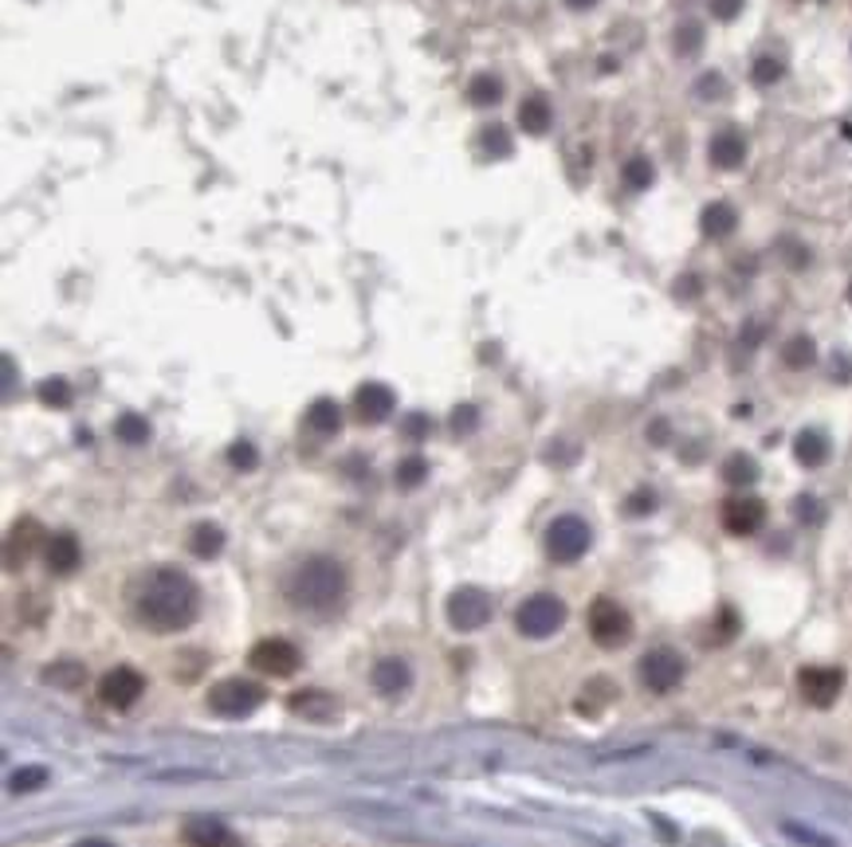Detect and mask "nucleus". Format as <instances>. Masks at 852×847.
<instances>
[{"label": "nucleus", "instance_id": "obj_25", "mask_svg": "<svg viewBox=\"0 0 852 847\" xmlns=\"http://www.w3.org/2000/svg\"><path fill=\"white\" fill-rule=\"evenodd\" d=\"M307 428L318 432V436H335V432L342 428V409H338L330 397H318L307 409Z\"/></svg>", "mask_w": 852, "mask_h": 847}, {"label": "nucleus", "instance_id": "obj_19", "mask_svg": "<svg viewBox=\"0 0 852 847\" xmlns=\"http://www.w3.org/2000/svg\"><path fill=\"white\" fill-rule=\"evenodd\" d=\"M735 228H738V212H735V204H727V200L708 204L703 216H699V232H703L708 239H727Z\"/></svg>", "mask_w": 852, "mask_h": 847}, {"label": "nucleus", "instance_id": "obj_1", "mask_svg": "<svg viewBox=\"0 0 852 847\" xmlns=\"http://www.w3.org/2000/svg\"><path fill=\"white\" fill-rule=\"evenodd\" d=\"M135 612L145 628L154 632H185L201 616V589L189 573L162 565L138 577L135 585Z\"/></svg>", "mask_w": 852, "mask_h": 847}, {"label": "nucleus", "instance_id": "obj_41", "mask_svg": "<svg viewBox=\"0 0 852 847\" xmlns=\"http://www.w3.org/2000/svg\"><path fill=\"white\" fill-rule=\"evenodd\" d=\"M652 510H656V495H652V491H632V495L625 498V515L641 518V515H652Z\"/></svg>", "mask_w": 852, "mask_h": 847}, {"label": "nucleus", "instance_id": "obj_48", "mask_svg": "<svg viewBox=\"0 0 852 847\" xmlns=\"http://www.w3.org/2000/svg\"><path fill=\"white\" fill-rule=\"evenodd\" d=\"M849 303H852V283H849Z\"/></svg>", "mask_w": 852, "mask_h": 847}, {"label": "nucleus", "instance_id": "obj_3", "mask_svg": "<svg viewBox=\"0 0 852 847\" xmlns=\"http://www.w3.org/2000/svg\"><path fill=\"white\" fill-rule=\"evenodd\" d=\"M585 624H590V636H594L597 648H625L632 639V616L625 604H617L614 597H597L585 612Z\"/></svg>", "mask_w": 852, "mask_h": 847}, {"label": "nucleus", "instance_id": "obj_44", "mask_svg": "<svg viewBox=\"0 0 852 847\" xmlns=\"http://www.w3.org/2000/svg\"><path fill=\"white\" fill-rule=\"evenodd\" d=\"M743 12V0H711V16L719 20H735Z\"/></svg>", "mask_w": 852, "mask_h": 847}, {"label": "nucleus", "instance_id": "obj_34", "mask_svg": "<svg viewBox=\"0 0 852 847\" xmlns=\"http://www.w3.org/2000/svg\"><path fill=\"white\" fill-rule=\"evenodd\" d=\"M48 785V769L44 765H24V769H16L9 777V789L12 792H36Z\"/></svg>", "mask_w": 852, "mask_h": 847}, {"label": "nucleus", "instance_id": "obj_16", "mask_svg": "<svg viewBox=\"0 0 852 847\" xmlns=\"http://www.w3.org/2000/svg\"><path fill=\"white\" fill-rule=\"evenodd\" d=\"M83 562V550H79V538L75 533H51L48 545H44V565H48L56 577H71Z\"/></svg>", "mask_w": 852, "mask_h": 847}, {"label": "nucleus", "instance_id": "obj_45", "mask_svg": "<svg viewBox=\"0 0 852 847\" xmlns=\"http://www.w3.org/2000/svg\"><path fill=\"white\" fill-rule=\"evenodd\" d=\"M719 95H723V75L699 79V98H719Z\"/></svg>", "mask_w": 852, "mask_h": 847}, {"label": "nucleus", "instance_id": "obj_18", "mask_svg": "<svg viewBox=\"0 0 852 847\" xmlns=\"http://www.w3.org/2000/svg\"><path fill=\"white\" fill-rule=\"evenodd\" d=\"M708 157L715 169H738V165L747 162V138L738 130H719L715 138H711Z\"/></svg>", "mask_w": 852, "mask_h": 847}, {"label": "nucleus", "instance_id": "obj_35", "mask_svg": "<svg viewBox=\"0 0 852 847\" xmlns=\"http://www.w3.org/2000/svg\"><path fill=\"white\" fill-rule=\"evenodd\" d=\"M735 632H738V616H735V609H719L708 639H711V644H731V639H735Z\"/></svg>", "mask_w": 852, "mask_h": 847}, {"label": "nucleus", "instance_id": "obj_7", "mask_svg": "<svg viewBox=\"0 0 852 847\" xmlns=\"http://www.w3.org/2000/svg\"><path fill=\"white\" fill-rule=\"evenodd\" d=\"M684 656L676 648H652L641 656V683L649 686L652 695H668L684 683Z\"/></svg>", "mask_w": 852, "mask_h": 847}, {"label": "nucleus", "instance_id": "obj_15", "mask_svg": "<svg viewBox=\"0 0 852 847\" xmlns=\"http://www.w3.org/2000/svg\"><path fill=\"white\" fill-rule=\"evenodd\" d=\"M182 844L185 847H240V839H236V832L224 824V820L192 816V820H185Z\"/></svg>", "mask_w": 852, "mask_h": 847}, {"label": "nucleus", "instance_id": "obj_31", "mask_svg": "<svg viewBox=\"0 0 852 847\" xmlns=\"http://www.w3.org/2000/svg\"><path fill=\"white\" fill-rule=\"evenodd\" d=\"M652 177H656V169H652V162L644 157V153H637V157H629L625 162V169H621V181L629 185V189H649L652 185Z\"/></svg>", "mask_w": 852, "mask_h": 847}, {"label": "nucleus", "instance_id": "obj_40", "mask_svg": "<svg viewBox=\"0 0 852 847\" xmlns=\"http://www.w3.org/2000/svg\"><path fill=\"white\" fill-rule=\"evenodd\" d=\"M794 515H797V522H805V526H817L825 518V510H821V503H817L814 495H797V503H794Z\"/></svg>", "mask_w": 852, "mask_h": 847}, {"label": "nucleus", "instance_id": "obj_27", "mask_svg": "<svg viewBox=\"0 0 852 847\" xmlns=\"http://www.w3.org/2000/svg\"><path fill=\"white\" fill-rule=\"evenodd\" d=\"M44 683L59 686V691H79L86 683V667L79 659H59V663L44 667Z\"/></svg>", "mask_w": 852, "mask_h": 847}, {"label": "nucleus", "instance_id": "obj_46", "mask_svg": "<svg viewBox=\"0 0 852 847\" xmlns=\"http://www.w3.org/2000/svg\"><path fill=\"white\" fill-rule=\"evenodd\" d=\"M71 847H115L110 839H98V836H91V839H79V844H71Z\"/></svg>", "mask_w": 852, "mask_h": 847}, {"label": "nucleus", "instance_id": "obj_21", "mask_svg": "<svg viewBox=\"0 0 852 847\" xmlns=\"http://www.w3.org/2000/svg\"><path fill=\"white\" fill-rule=\"evenodd\" d=\"M829 436L825 432H817V428H805V432H797V439H794V459L802 467H821V463H829Z\"/></svg>", "mask_w": 852, "mask_h": 847}, {"label": "nucleus", "instance_id": "obj_11", "mask_svg": "<svg viewBox=\"0 0 852 847\" xmlns=\"http://www.w3.org/2000/svg\"><path fill=\"white\" fill-rule=\"evenodd\" d=\"M719 522H723L727 533H735V538H750V533H758L767 526V503L758 495H731L723 503V510H719Z\"/></svg>", "mask_w": 852, "mask_h": 847}, {"label": "nucleus", "instance_id": "obj_5", "mask_svg": "<svg viewBox=\"0 0 852 847\" xmlns=\"http://www.w3.org/2000/svg\"><path fill=\"white\" fill-rule=\"evenodd\" d=\"M268 698V691L252 679H221V683L209 691V710L221 718H248L252 710H259Z\"/></svg>", "mask_w": 852, "mask_h": 847}, {"label": "nucleus", "instance_id": "obj_33", "mask_svg": "<svg viewBox=\"0 0 852 847\" xmlns=\"http://www.w3.org/2000/svg\"><path fill=\"white\" fill-rule=\"evenodd\" d=\"M115 436L122 439V444H145V439H150V424H145V416H138V412H122L115 424Z\"/></svg>", "mask_w": 852, "mask_h": 847}, {"label": "nucleus", "instance_id": "obj_28", "mask_svg": "<svg viewBox=\"0 0 852 847\" xmlns=\"http://www.w3.org/2000/svg\"><path fill=\"white\" fill-rule=\"evenodd\" d=\"M817 357V345L814 338H805V333H794L790 342L782 345V365L785 369H809Z\"/></svg>", "mask_w": 852, "mask_h": 847}, {"label": "nucleus", "instance_id": "obj_12", "mask_svg": "<svg viewBox=\"0 0 852 847\" xmlns=\"http://www.w3.org/2000/svg\"><path fill=\"white\" fill-rule=\"evenodd\" d=\"M142 695H145V679H142V671H135V667H115V671H106V675L98 679V698H103V706H110V710H130Z\"/></svg>", "mask_w": 852, "mask_h": 847}, {"label": "nucleus", "instance_id": "obj_13", "mask_svg": "<svg viewBox=\"0 0 852 847\" xmlns=\"http://www.w3.org/2000/svg\"><path fill=\"white\" fill-rule=\"evenodd\" d=\"M39 545H48V533H44V526H39L36 518H20V522H12L9 538H4V565H9L12 573L24 569V565H28V557L39 550Z\"/></svg>", "mask_w": 852, "mask_h": 847}, {"label": "nucleus", "instance_id": "obj_42", "mask_svg": "<svg viewBox=\"0 0 852 847\" xmlns=\"http://www.w3.org/2000/svg\"><path fill=\"white\" fill-rule=\"evenodd\" d=\"M476 424H479L476 404H460V409L452 412V432H456V436H468V432H476Z\"/></svg>", "mask_w": 852, "mask_h": 847}, {"label": "nucleus", "instance_id": "obj_36", "mask_svg": "<svg viewBox=\"0 0 852 847\" xmlns=\"http://www.w3.org/2000/svg\"><path fill=\"white\" fill-rule=\"evenodd\" d=\"M782 59H774V56H758L755 59V67H750V79H755L758 86H770V83H778L782 79Z\"/></svg>", "mask_w": 852, "mask_h": 847}, {"label": "nucleus", "instance_id": "obj_10", "mask_svg": "<svg viewBox=\"0 0 852 847\" xmlns=\"http://www.w3.org/2000/svg\"><path fill=\"white\" fill-rule=\"evenodd\" d=\"M491 597L476 585H464L448 597V624L456 632H479L491 620Z\"/></svg>", "mask_w": 852, "mask_h": 847}, {"label": "nucleus", "instance_id": "obj_20", "mask_svg": "<svg viewBox=\"0 0 852 847\" xmlns=\"http://www.w3.org/2000/svg\"><path fill=\"white\" fill-rule=\"evenodd\" d=\"M288 706L295 715L311 718V722H326V718H335V710H338L335 695H326V691H295V695L288 698Z\"/></svg>", "mask_w": 852, "mask_h": 847}, {"label": "nucleus", "instance_id": "obj_6", "mask_svg": "<svg viewBox=\"0 0 852 847\" xmlns=\"http://www.w3.org/2000/svg\"><path fill=\"white\" fill-rule=\"evenodd\" d=\"M590 542H594V530H590V522L577 515H562L546 526V553H550V562H558V565H570V562H577V557H585Z\"/></svg>", "mask_w": 852, "mask_h": 847}, {"label": "nucleus", "instance_id": "obj_9", "mask_svg": "<svg viewBox=\"0 0 852 847\" xmlns=\"http://www.w3.org/2000/svg\"><path fill=\"white\" fill-rule=\"evenodd\" d=\"M797 691H802V698L809 706L829 710L844 691V671L841 667H825V663L802 667V671H797Z\"/></svg>", "mask_w": 852, "mask_h": 847}, {"label": "nucleus", "instance_id": "obj_29", "mask_svg": "<svg viewBox=\"0 0 852 847\" xmlns=\"http://www.w3.org/2000/svg\"><path fill=\"white\" fill-rule=\"evenodd\" d=\"M499 98H503V79L499 75H488V71H483V75H476L468 83V103L471 106H495Z\"/></svg>", "mask_w": 852, "mask_h": 847}, {"label": "nucleus", "instance_id": "obj_24", "mask_svg": "<svg viewBox=\"0 0 852 847\" xmlns=\"http://www.w3.org/2000/svg\"><path fill=\"white\" fill-rule=\"evenodd\" d=\"M719 475H723L727 486H738V491H743V486L758 483V463H755V456H747V451H735V456L723 459Z\"/></svg>", "mask_w": 852, "mask_h": 847}, {"label": "nucleus", "instance_id": "obj_32", "mask_svg": "<svg viewBox=\"0 0 852 847\" xmlns=\"http://www.w3.org/2000/svg\"><path fill=\"white\" fill-rule=\"evenodd\" d=\"M36 397L48 404V409H68L71 400H75V392H71V385L63 381V377H48V381H39Z\"/></svg>", "mask_w": 852, "mask_h": 847}, {"label": "nucleus", "instance_id": "obj_4", "mask_svg": "<svg viewBox=\"0 0 852 847\" xmlns=\"http://www.w3.org/2000/svg\"><path fill=\"white\" fill-rule=\"evenodd\" d=\"M565 624V600L555 592H535L515 609V628L527 639H546L555 636Z\"/></svg>", "mask_w": 852, "mask_h": 847}, {"label": "nucleus", "instance_id": "obj_37", "mask_svg": "<svg viewBox=\"0 0 852 847\" xmlns=\"http://www.w3.org/2000/svg\"><path fill=\"white\" fill-rule=\"evenodd\" d=\"M229 463L236 467V471H256V467H259L256 444H248V439H236V444L229 448Z\"/></svg>", "mask_w": 852, "mask_h": 847}, {"label": "nucleus", "instance_id": "obj_43", "mask_svg": "<svg viewBox=\"0 0 852 847\" xmlns=\"http://www.w3.org/2000/svg\"><path fill=\"white\" fill-rule=\"evenodd\" d=\"M429 428H432V420L424 416V412H409V416H405V424H401V432H405L409 439L429 436Z\"/></svg>", "mask_w": 852, "mask_h": 847}, {"label": "nucleus", "instance_id": "obj_8", "mask_svg": "<svg viewBox=\"0 0 852 847\" xmlns=\"http://www.w3.org/2000/svg\"><path fill=\"white\" fill-rule=\"evenodd\" d=\"M248 663L256 667L259 675L288 679V675H295V671H299V663H303V656H299V648H295V644H291V639H283V636H268V639H259V644H252Z\"/></svg>", "mask_w": 852, "mask_h": 847}, {"label": "nucleus", "instance_id": "obj_14", "mask_svg": "<svg viewBox=\"0 0 852 847\" xmlns=\"http://www.w3.org/2000/svg\"><path fill=\"white\" fill-rule=\"evenodd\" d=\"M397 409V397H393L389 385L382 381H365L362 389L354 392V416L362 424H385Z\"/></svg>", "mask_w": 852, "mask_h": 847}, {"label": "nucleus", "instance_id": "obj_26", "mask_svg": "<svg viewBox=\"0 0 852 847\" xmlns=\"http://www.w3.org/2000/svg\"><path fill=\"white\" fill-rule=\"evenodd\" d=\"M621 695L609 679H590L585 683V691H582V698H577V715H602L605 706L614 703V698Z\"/></svg>", "mask_w": 852, "mask_h": 847}, {"label": "nucleus", "instance_id": "obj_22", "mask_svg": "<svg viewBox=\"0 0 852 847\" xmlns=\"http://www.w3.org/2000/svg\"><path fill=\"white\" fill-rule=\"evenodd\" d=\"M518 126H523V133H530V138H542L546 130H550V103H546V95H527L523 103H518Z\"/></svg>", "mask_w": 852, "mask_h": 847}, {"label": "nucleus", "instance_id": "obj_2", "mask_svg": "<svg viewBox=\"0 0 852 847\" xmlns=\"http://www.w3.org/2000/svg\"><path fill=\"white\" fill-rule=\"evenodd\" d=\"M283 592L295 604L299 612H311V616H330L335 609H342L346 592H350V577H346V565L330 553H311L295 569L288 573Z\"/></svg>", "mask_w": 852, "mask_h": 847}, {"label": "nucleus", "instance_id": "obj_38", "mask_svg": "<svg viewBox=\"0 0 852 847\" xmlns=\"http://www.w3.org/2000/svg\"><path fill=\"white\" fill-rule=\"evenodd\" d=\"M479 145H488V153H495V157H507L511 153V138L503 126H483V133H479Z\"/></svg>", "mask_w": 852, "mask_h": 847}, {"label": "nucleus", "instance_id": "obj_23", "mask_svg": "<svg viewBox=\"0 0 852 847\" xmlns=\"http://www.w3.org/2000/svg\"><path fill=\"white\" fill-rule=\"evenodd\" d=\"M224 550V530L217 522H197L189 530V553L192 557H217V553Z\"/></svg>", "mask_w": 852, "mask_h": 847}, {"label": "nucleus", "instance_id": "obj_17", "mask_svg": "<svg viewBox=\"0 0 852 847\" xmlns=\"http://www.w3.org/2000/svg\"><path fill=\"white\" fill-rule=\"evenodd\" d=\"M370 683H374L382 695L397 698V695H405V691L412 686V671H409V663H405V659L385 656V659H377L374 671H370Z\"/></svg>", "mask_w": 852, "mask_h": 847}, {"label": "nucleus", "instance_id": "obj_30", "mask_svg": "<svg viewBox=\"0 0 852 847\" xmlns=\"http://www.w3.org/2000/svg\"><path fill=\"white\" fill-rule=\"evenodd\" d=\"M393 479H397V486L401 491H417V486L429 479V459L424 456H409L397 463V471H393Z\"/></svg>", "mask_w": 852, "mask_h": 847}, {"label": "nucleus", "instance_id": "obj_47", "mask_svg": "<svg viewBox=\"0 0 852 847\" xmlns=\"http://www.w3.org/2000/svg\"><path fill=\"white\" fill-rule=\"evenodd\" d=\"M565 4H570V9H577V12H582V9H594L597 0H565Z\"/></svg>", "mask_w": 852, "mask_h": 847}, {"label": "nucleus", "instance_id": "obj_39", "mask_svg": "<svg viewBox=\"0 0 852 847\" xmlns=\"http://www.w3.org/2000/svg\"><path fill=\"white\" fill-rule=\"evenodd\" d=\"M699 44H703V32H699V24H680V32H676V51L680 56H696Z\"/></svg>", "mask_w": 852, "mask_h": 847}]
</instances>
